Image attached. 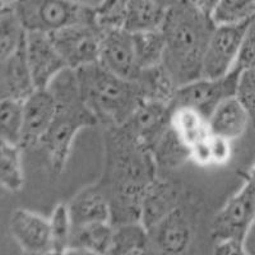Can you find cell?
<instances>
[{
	"mask_svg": "<svg viewBox=\"0 0 255 255\" xmlns=\"http://www.w3.org/2000/svg\"><path fill=\"white\" fill-rule=\"evenodd\" d=\"M216 23L211 14L190 0H179L167 8L162 32L166 40L163 64L180 86L202 78V68Z\"/></svg>",
	"mask_w": 255,
	"mask_h": 255,
	"instance_id": "cell-1",
	"label": "cell"
},
{
	"mask_svg": "<svg viewBox=\"0 0 255 255\" xmlns=\"http://www.w3.org/2000/svg\"><path fill=\"white\" fill-rule=\"evenodd\" d=\"M47 88L55 97L56 114L41 147L46 152L52 176L58 177L67 166L73 142L79 131L100 123L84 102L76 69H64Z\"/></svg>",
	"mask_w": 255,
	"mask_h": 255,
	"instance_id": "cell-2",
	"label": "cell"
},
{
	"mask_svg": "<svg viewBox=\"0 0 255 255\" xmlns=\"http://www.w3.org/2000/svg\"><path fill=\"white\" fill-rule=\"evenodd\" d=\"M105 165L97 185L101 190L148 186L157 179L153 153L124 125H108L104 133Z\"/></svg>",
	"mask_w": 255,
	"mask_h": 255,
	"instance_id": "cell-3",
	"label": "cell"
},
{
	"mask_svg": "<svg viewBox=\"0 0 255 255\" xmlns=\"http://www.w3.org/2000/svg\"><path fill=\"white\" fill-rule=\"evenodd\" d=\"M76 72L84 102L105 127L127 123L142 101L135 82L116 76L99 61Z\"/></svg>",
	"mask_w": 255,
	"mask_h": 255,
	"instance_id": "cell-4",
	"label": "cell"
},
{
	"mask_svg": "<svg viewBox=\"0 0 255 255\" xmlns=\"http://www.w3.org/2000/svg\"><path fill=\"white\" fill-rule=\"evenodd\" d=\"M10 5L27 32L51 33L76 23H93V9L68 0H17Z\"/></svg>",
	"mask_w": 255,
	"mask_h": 255,
	"instance_id": "cell-5",
	"label": "cell"
},
{
	"mask_svg": "<svg viewBox=\"0 0 255 255\" xmlns=\"http://www.w3.org/2000/svg\"><path fill=\"white\" fill-rule=\"evenodd\" d=\"M240 73L232 69L221 78H198L177 88L171 109L190 108L208 120L218 105L231 96H236Z\"/></svg>",
	"mask_w": 255,
	"mask_h": 255,
	"instance_id": "cell-6",
	"label": "cell"
},
{
	"mask_svg": "<svg viewBox=\"0 0 255 255\" xmlns=\"http://www.w3.org/2000/svg\"><path fill=\"white\" fill-rule=\"evenodd\" d=\"M255 221V177L248 176L236 194L217 212L212 223L213 240L235 238L247 240Z\"/></svg>",
	"mask_w": 255,
	"mask_h": 255,
	"instance_id": "cell-7",
	"label": "cell"
},
{
	"mask_svg": "<svg viewBox=\"0 0 255 255\" xmlns=\"http://www.w3.org/2000/svg\"><path fill=\"white\" fill-rule=\"evenodd\" d=\"M52 44L70 69L97 63L102 31L95 23H76L49 33Z\"/></svg>",
	"mask_w": 255,
	"mask_h": 255,
	"instance_id": "cell-8",
	"label": "cell"
},
{
	"mask_svg": "<svg viewBox=\"0 0 255 255\" xmlns=\"http://www.w3.org/2000/svg\"><path fill=\"white\" fill-rule=\"evenodd\" d=\"M253 19L241 23L216 24L204 54L203 78H221L234 69L245 32Z\"/></svg>",
	"mask_w": 255,
	"mask_h": 255,
	"instance_id": "cell-9",
	"label": "cell"
},
{
	"mask_svg": "<svg viewBox=\"0 0 255 255\" xmlns=\"http://www.w3.org/2000/svg\"><path fill=\"white\" fill-rule=\"evenodd\" d=\"M99 63L116 76L135 81L140 68L136 63L133 33L125 28L102 32Z\"/></svg>",
	"mask_w": 255,
	"mask_h": 255,
	"instance_id": "cell-10",
	"label": "cell"
},
{
	"mask_svg": "<svg viewBox=\"0 0 255 255\" xmlns=\"http://www.w3.org/2000/svg\"><path fill=\"white\" fill-rule=\"evenodd\" d=\"M9 231L19 248L28 254H52L50 220L29 209L13 211Z\"/></svg>",
	"mask_w": 255,
	"mask_h": 255,
	"instance_id": "cell-11",
	"label": "cell"
},
{
	"mask_svg": "<svg viewBox=\"0 0 255 255\" xmlns=\"http://www.w3.org/2000/svg\"><path fill=\"white\" fill-rule=\"evenodd\" d=\"M26 51L36 88H47L59 73L68 68L49 33L27 32Z\"/></svg>",
	"mask_w": 255,
	"mask_h": 255,
	"instance_id": "cell-12",
	"label": "cell"
},
{
	"mask_svg": "<svg viewBox=\"0 0 255 255\" xmlns=\"http://www.w3.org/2000/svg\"><path fill=\"white\" fill-rule=\"evenodd\" d=\"M56 114V101L49 88H36L24 100L22 148L41 145Z\"/></svg>",
	"mask_w": 255,
	"mask_h": 255,
	"instance_id": "cell-13",
	"label": "cell"
},
{
	"mask_svg": "<svg viewBox=\"0 0 255 255\" xmlns=\"http://www.w3.org/2000/svg\"><path fill=\"white\" fill-rule=\"evenodd\" d=\"M172 109L170 105L142 100L124 127L151 149L159 136L171 127Z\"/></svg>",
	"mask_w": 255,
	"mask_h": 255,
	"instance_id": "cell-14",
	"label": "cell"
},
{
	"mask_svg": "<svg viewBox=\"0 0 255 255\" xmlns=\"http://www.w3.org/2000/svg\"><path fill=\"white\" fill-rule=\"evenodd\" d=\"M0 64H1L0 67L1 99H15L24 101L36 90V84L27 58L26 40L8 58L1 59Z\"/></svg>",
	"mask_w": 255,
	"mask_h": 255,
	"instance_id": "cell-15",
	"label": "cell"
},
{
	"mask_svg": "<svg viewBox=\"0 0 255 255\" xmlns=\"http://www.w3.org/2000/svg\"><path fill=\"white\" fill-rule=\"evenodd\" d=\"M149 234L157 252L180 254L186 252L191 241V223L180 206L149 229Z\"/></svg>",
	"mask_w": 255,
	"mask_h": 255,
	"instance_id": "cell-16",
	"label": "cell"
},
{
	"mask_svg": "<svg viewBox=\"0 0 255 255\" xmlns=\"http://www.w3.org/2000/svg\"><path fill=\"white\" fill-rule=\"evenodd\" d=\"M250 119L249 111L238 96H231L221 102L208 118L209 131L211 135L221 136L232 142L244 135Z\"/></svg>",
	"mask_w": 255,
	"mask_h": 255,
	"instance_id": "cell-17",
	"label": "cell"
},
{
	"mask_svg": "<svg viewBox=\"0 0 255 255\" xmlns=\"http://www.w3.org/2000/svg\"><path fill=\"white\" fill-rule=\"evenodd\" d=\"M180 207L179 190L174 183L157 177L145 190L142 206V223L148 230Z\"/></svg>",
	"mask_w": 255,
	"mask_h": 255,
	"instance_id": "cell-18",
	"label": "cell"
},
{
	"mask_svg": "<svg viewBox=\"0 0 255 255\" xmlns=\"http://www.w3.org/2000/svg\"><path fill=\"white\" fill-rule=\"evenodd\" d=\"M68 207L73 227L97 222H111L110 203L97 184L79 191L68 203Z\"/></svg>",
	"mask_w": 255,
	"mask_h": 255,
	"instance_id": "cell-19",
	"label": "cell"
},
{
	"mask_svg": "<svg viewBox=\"0 0 255 255\" xmlns=\"http://www.w3.org/2000/svg\"><path fill=\"white\" fill-rule=\"evenodd\" d=\"M142 100L161 102L171 106L176 96L179 84L165 64L140 69L135 81Z\"/></svg>",
	"mask_w": 255,
	"mask_h": 255,
	"instance_id": "cell-20",
	"label": "cell"
},
{
	"mask_svg": "<svg viewBox=\"0 0 255 255\" xmlns=\"http://www.w3.org/2000/svg\"><path fill=\"white\" fill-rule=\"evenodd\" d=\"M114 238L111 222H97L73 227L72 241L67 254H110Z\"/></svg>",
	"mask_w": 255,
	"mask_h": 255,
	"instance_id": "cell-21",
	"label": "cell"
},
{
	"mask_svg": "<svg viewBox=\"0 0 255 255\" xmlns=\"http://www.w3.org/2000/svg\"><path fill=\"white\" fill-rule=\"evenodd\" d=\"M153 250L149 230L142 222H129L114 226L110 254H143Z\"/></svg>",
	"mask_w": 255,
	"mask_h": 255,
	"instance_id": "cell-22",
	"label": "cell"
},
{
	"mask_svg": "<svg viewBox=\"0 0 255 255\" xmlns=\"http://www.w3.org/2000/svg\"><path fill=\"white\" fill-rule=\"evenodd\" d=\"M167 8L157 0H128L125 29L131 33L162 28Z\"/></svg>",
	"mask_w": 255,
	"mask_h": 255,
	"instance_id": "cell-23",
	"label": "cell"
},
{
	"mask_svg": "<svg viewBox=\"0 0 255 255\" xmlns=\"http://www.w3.org/2000/svg\"><path fill=\"white\" fill-rule=\"evenodd\" d=\"M151 151L156 159L158 170L159 168L172 170L185 165L188 161H191L190 147L180 138L172 124L154 142L151 147Z\"/></svg>",
	"mask_w": 255,
	"mask_h": 255,
	"instance_id": "cell-24",
	"label": "cell"
},
{
	"mask_svg": "<svg viewBox=\"0 0 255 255\" xmlns=\"http://www.w3.org/2000/svg\"><path fill=\"white\" fill-rule=\"evenodd\" d=\"M171 124L180 138L190 148L197 143L207 139L211 135L208 120L194 109H172Z\"/></svg>",
	"mask_w": 255,
	"mask_h": 255,
	"instance_id": "cell-25",
	"label": "cell"
},
{
	"mask_svg": "<svg viewBox=\"0 0 255 255\" xmlns=\"http://www.w3.org/2000/svg\"><path fill=\"white\" fill-rule=\"evenodd\" d=\"M133 41L136 63L140 69L163 63L166 40L162 29L135 32L133 33Z\"/></svg>",
	"mask_w": 255,
	"mask_h": 255,
	"instance_id": "cell-26",
	"label": "cell"
},
{
	"mask_svg": "<svg viewBox=\"0 0 255 255\" xmlns=\"http://www.w3.org/2000/svg\"><path fill=\"white\" fill-rule=\"evenodd\" d=\"M23 124V100L1 99V102H0V134H1V142L14 145L22 144Z\"/></svg>",
	"mask_w": 255,
	"mask_h": 255,
	"instance_id": "cell-27",
	"label": "cell"
},
{
	"mask_svg": "<svg viewBox=\"0 0 255 255\" xmlns=\"http://www.w3.org/2000/svg\"><path fill=\"white\" fill-rule=\"evenodd\" d=\"M27 31L10 4H1L0 13V60L8 58L26 40Z\"/></svg>",
	"mask_w": 255,
	"mask_h": 255,
	"instance_id": "cell-28",
	"label": "cell"
},
{
	"mask_svg": "<svg viewBox=\"0 0 255 255\" xmlns=\"http://www.w3.org/2000/svg\"><path fill=\"white\" fill-rule=\"evenodd\" d=\"M0 181L9 191L17 193L23 188L24 174L22 166V147L1 142Z\"/></svg>",
	"mask_w": 255,
	"mask_h": 255,
	"instance_id": "cell-29",
	"label": "cell"
},
{
	"mask_svg": "<svg viewBox=\"0 0 255 255\" xmlns=\"http://www.w3.org/2000/svg\"><path fill=\"white\" fill-rule=\"evenodd\" d=\"M49 220L50 230H51L52 254H67L73 232V222L68 203L65 202L58 203Z\"/></svg>",
	"mask_w": 255,
	"mask_h": 255,
	"instance_id": "cell-30",
	"label": "cell"
},
{
	"mask_svg": "<svg viewBox=\"0 0 255 255\" xmlns=\"http://www.w3.org/2000/svg\"><path fill=\"white\" fill-rule=\"evenodd\" d=\"M212 18L216 24L241 23L255 17V0H217Z\"/></svg>",
	"mask_w": 255,
	"mask_h": 255,
	"instance_id": "cell-31",
	"label": "cell"
},
{
	"mask_svg": "<svg viewBox=\"0 0 255 255\" xmlns=\"http://www.w3.org/2000/svg\"><path fill=\"white\" fill-rule=\"evenodd\" d=\"M128 0H105L93 9V23L102 32L125 27Z\"/></svg>",
	"mask_w": 255,
	"mask_h": 255,
	"instance_id": "cell-32",
	"label": "cell"
},
{
	"mask_svg": "<svg viewBox=\"0 0 255 255\" xmlns=\"http://www.w3.org/2000/svg\"><path fill=\"white\" fill-rule=\"evenodd\" d=\"M236 96L248 109L252 119H255V67L240 73Z\"/></svg>",
	"mask_w": 255,
	"mask_h": 255,
	"instance_id": "cell-33",
	"label": "cell"
},
{
	"mask_svg": "<svg viewBox=\"0 0 255 255\" xmlns=\"http://www.w3.org/2000/svg\"><path fill=\"white\" fill-rule=\"evenodd\" d=\"M255 67V18L248 27L234 69L239 73Z\"/></svg>",
	"mask_w": 255,
	"mask_h": 255,
	"instance_id": "cell-34",
	"label": "cell"
},
{
	"mask_svg": "<svg viewBox=\"0 0 255 255\" xmlns=\"http://www.w3.org/2000/svg\"><path fill=\"white\" fill-rule=\"evenodd\" d=\"M212 152V165H225L231 157V142L221 136H209Z\"/></svg>",
	"mask_w": 255,
	"mask_h": 255,
	"instance_id": "cell-35",
	"label": "cell"
},
{
	"mask_svg": "<svg viewBox=\"0 0 255 255\" xmlns=\"http://www.w3.org/2000/svg\"><path fill=\"white\" fill-rule=\"evenodd\" d=\"M216 254H245V241L235 238L220 239L215 241Z\"/></svg>",
	"mask_w": 255,
	"mask_h": 255,
	"instance_id": "cell-36",
	"label": "cell"
},
{
	"mask_svg": "<svg viewBox=\"0 0 255 255\" xmlns=\"http://www.w3.org/2000/svg\"><path fill=\"white\" fill-rule=\"evenodd\" d=\"M209 136L207 139L197 143V144H194L190 148L191 161L199 166L212 165V152L211 144H209Z\"/></svg>",
	"mask_w": 255,
	"mask_h": 255,
	"instance_id": "cell-37",
	"label": "cell"
},
{
	"mask_svg": "<svg viewBox=\"0 0 255 255\" xmlns=\"http://www.w3.org/2000/svg\"><path fill=\"white\" fill-rule=\"evenodd\" d=\"M190 1L195 6L202 9L203 12L208 13V14H212V12H213V9L216 6V3H217V0H190Z\"/></svg>",
	"mask_w": 255,
	"mask_h": 255,
	"instance_id": "cell-38",
	"label": "cell"
},
{
	"mask_svg": "<svg viewBox=\"0 0 255 255\" xmlns=\"http://www.w3.org/2000/svg\"><path fill=\"white\" fill-rule=\"evenodd\" d=\"M70 3L77 4L79 6H83V8L87 9H96L99 5H101L105 0H68Z\"/></svg>",
	"mask_w": 255,
	"mask_h": 255,
	"instance_id": "cell-39",
	"label": "cell"
},
{
	"mask_svg": "<svg viewBox=\"0 0 255 255\" xmlns=\"http://www.w3.org/2000/svg\"><path fill=\"white\" fill-rule=\"evenodd\" d=\"M157 1L162 4L163 6H166V8H168V6H171L172 4H175L176 1H179V0H157Z\"/></svg>",
	"mask_w": 255,
	"mask_h": 255,
	"instance_id": "cell-40",
	"label": "cell"
},
{
	"mask_svg": "<svg viewBox=\"0 0 255 255\" xmlns=\"http://www.w3.org/2000/svg\"><path fill=\"white\" fill-rule=\"evenodd\" d=\"M248 176H252V177H255V163L253 165V167L250 168L249 172H248Z\"/></svg>",
	"mask_w": 255,
	"mask_h": 255,
	"instance_id": "cell-41",
	"label": "cell"
},
{
	"mask_svg": "<svg viewBox=\"0 0 255 255\" xmlns=\"http://www.w3.org/2000/svg\"><path fill=\"white\" fill-rule=\"evenodd\" d=\"M17 0H1V4H10V3H14Z\"/></svg>",
	"mask_w": 255,
	"mask_h": 255,
	"instance_id": "cell-42",
	"label": "cell"
},
{
	"mask_svg": "<svg viewBox=\"0 0 255 255\" xmlns=\"http://www.w3.org/2000/svg\"><path fill=\"white\" fill-rule=\"evenodd\" d=\"M254 225H255V221H254Z\"/></svg>",
	"mask_w": 255,
	"mask_h": 255,
	"instance_id": "cell-43",
	"label": "cell"
}]
</instances>
